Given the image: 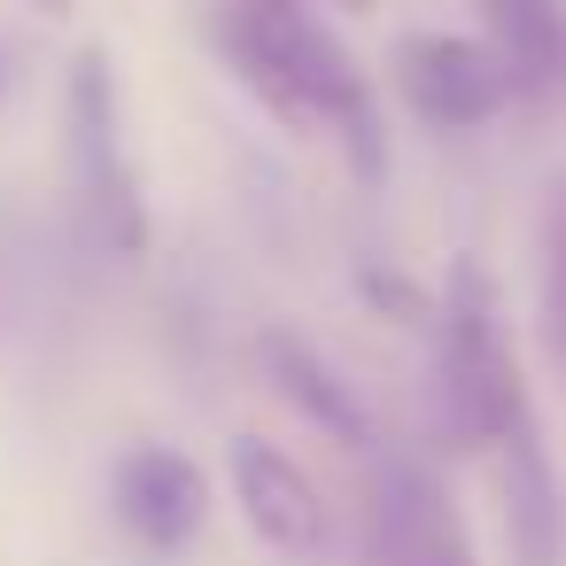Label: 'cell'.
Segmentation results:
<instances>
[{
    "mask_svg": "<svg viewBox=\"0 0 566 566\" xmlns=\"http://www.w3.org/2000/svg\"><path fill=\"white\" fill-rule=\"evenodd\" d=\"M326 9H342V17H365V9H373V0H326Z\"/></svg>",
    "mask_w": 566,
    "mask_h": 566,
    "instance_id": "11",
    "label": "cell"
},
{
    "mask_svg": "<svg viewBox=\"0 0 566 566\" xmlns=\"http://www.w3.org/2000/svg\"><path fill=\"white\" fill-rule=\"evenodd\" d=\"M388 78L403 94V109L434 133H473L512 102V78L496 63L489 40L473 32H403L388 55Z\"/></svg>",
    "mask_w": 566,
    "mask_h": 566,
    "instance_id": "4",
    "label": "cell"
},
{
    "mask_svg": "<svg viewBox=\"0 0 566 566\" xmlns=\"http://www.w3.org/2000/svg\"><path fill=\"white\" fill-rule=\"evenodd\" d=\"M233 496H241V520H249L272 551L311 558V551L326 543V496H318V481H311L280 442L233 434Z\"/></svg>",
    "mask_w": 566,
    "mask_h": 566,
    "instance_id": "7",
    "label": "cell"
},
{
    "mask_svg": "<svg viewBox=\"0 0 566 566\" xmlns=\"http://www.w3.org/2000/svg\"><path fill=\"white\" fill-rule=\"evenodd\" d=\"M71 171H78V202L94 218V241L117 256H140L148 249V202H140V171L125 156L109 55H78V71H71Z\"/></svg>",
    "mask_w": 566,
    "mask_h": 566,
    "instance_id": "3",
    "label": "cell"
},
{
    "mask_svg": "<svg viewBox=\"0 0 566 566\" xmlns=\"http://www.w3.org/2000/svg\"><path fill=\"white\" fill-rule=\"evenodd\" d=\"M481 40L496 48L512 102H551L566 86V17L558 0H481Z\"/></svg>",
    "mask_w": 566,
    "mask_h": 566,
    "instance_id": "9",
    "label": "cell"
},
{
    "mask_svg": "<svg viewBox=\"0 0 566 566\" xmlns=\"http://www.w3.org/2000/svg\"><path fill=\"white\" fill-rule=\"evenodd\" d=\"M109 496H117V520H125V535H133L140 551H179V543H195V527L210 520V481H202V465L179 458V450H164V442L125 450Z\"/></svg>",
    "mask_w": 566,
    "mask_h": 566,
    "instance_id": "6",
    "label": "cell"
},
{
    "mask_svg": "<svg viewBox=\"0 0 566 566\" xmlns=\"http://www.w3.org/2000/svg\"><path fill=\"white\" fill-rule=\"evenodd\" d=\"M365 566H473V543L442 496V481L411 458L373 473L365 496Z\"/></svg>",
    "mask_w": 566,
    "mask_h": 566,
    "instance_id": "5",
    "label": "cell"
},
{
    "mask_svg": "<svg viewBox=\"0 0 566 566\" xmlns=\"http://www.w3.org/2000/svg\"><path fill=\"white\" fill-rule=\"evenodd\" d=\"M543 326H551V349L566 365V210H558V226L543 241Z\"/></svg>",
    "mask_w": 566,
    "mask_h": 566,
    "instance_id": "10",
    "label": "cell"
},
{
    "mask_svg": "<svg viewBox=\"0 0 566 566\" xmlns=\"http://www.w3.org/2000/svg\"><path fill=\"white\" fill-rule=\"evenodd\" d=\"M226 71L295 133H326L342 140V156L380 179L388 148H380V109L365 71L349 63V48L303 9V0H226L218 24H210Z\"/></svg>",
    "mask_w": 566,
    "mask_h": 566,
    "instance_id": "1",
    "label": "cell"
},
{
    "mask_svg": "<svg viewBox=\"0 0 566 566\" xmlns=\"http://www.w3.org/2000/svg\"><path fill=\"white\" fill-rule=\"evenodd\" d=\"M434 342H442V403H450V427L473 450H496L512 434H535V403H527V380H520V357H512V334H504V303H496V280H489L481 256H458L450 264L442 303H434Z\"/></svg>",
    "mask_w": 566,
    "mask_h": 566,
    "instance_id": "2",
    "label": "cell"
},
{
    "mask_svg": "<svg viewBox=\"0 0 566 566\" xmlns=\"http://www.w3.org/2000/svg\"><path fill=\"white\" fill-rule=\"evenodd\" d=\"M40 9H48V17H63V9H71V0H40Z\"/></svg>",
    "mask_w": 566,
    "mask_h": 566,
    "instance_id": "12",
    "label": "cell"
},
{
    "mask_svg": "<svg viewBox=\"0 0 566 566\" xmlns=\"http://www.w3.org/2000/svg\"><path fill=\"white\" fill-rule=\"evenodd\" d=\"M256 365H264V380H272V396L287 403V411H303L326 442H342V450H365L373 442V419H365V403H357V388L303 342V334H287V326H264L256 334Z\"/></svg>",
    "mask_w": 566,
    "mask_h": 566,
    "instance_id": "8",
    "label": "cell"
}]
</instances>
